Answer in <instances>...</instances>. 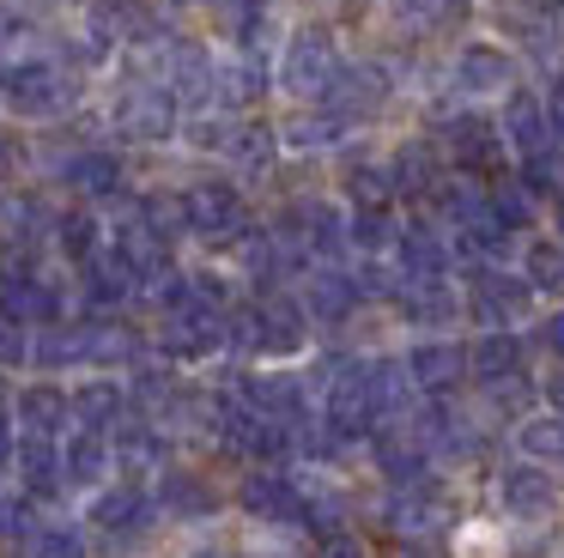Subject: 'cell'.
<instances>
[{
	"label": "cell",
	"instance_id": "cell-19",
	"mask_svg": "<svg viewBox=\"0 0 564 558\" xmlns=\"http://www.w3.org/2000/svg\"><path fill=\"white\" fill-rule=\"evenodd\" d=\"M13 455H19V425L0 407V485H13Z\"/></svg>",
	"mask_w": 564,
	"mask_h": 558
},
{
	"label": "cell",
	"instance_id": "cell-18",
	"mask_svg": "<svg viewBox=\"0 0 564 558\" xmlns=\"http://www.w3.org/2000/svg\"><path fill=\"white\" fill-rule=\"evenodd\" d=\"M176 558H256V552H249L243 540H231V534H225L219 522H213V528H195V534H188Z\"/></svg>",
	"mask_w": 564,
	"mask_h": 558
},
{
	"label": "cell",
	"instance_id": "cell-13",
	"mask_svg": "<svg viewBox=\"0 0 564 558\" xmlns=\"http://www.w3.org/2000/svg\"><path fill=\"white\" fill-rule=\"evenodd\" d=\"M62 480H67V497L74 504H86L91 492H104V485L116 480V449L104 431H67L62 437Z\"/></svg>",
	"mask_w": 564,
	"mask_h": 558
},
{
	"label": "cell",
	"instance_id": "cell-17",
	"mask_svg": "<svg viewBox=\"0 0 564 558\" xmlns=\"http://www.w3.org/2000/svg\"><path fill=\"white\" fill-rule=\"evenodd\" d=\"M503 552H510L503 522H462L455 528V558H503Z\"/></svg>",
	"mask_w": 564,
	"mask_h": 558
},
{
	"label": "cell",
	"instance_id": "cell-14",
	"mask_svg": "<svg viewBox=\"0 0 564 558\" xmlns=\"http://www.w3.org/2000/svg\"><path fill=\"white\" fill-rule=\"evenodd\" d=\"M498 133H503V146H510L516 164H522V158H540V152H546V140H552L546 97L528 92V85H516V92L498 104Z\"/></svg>",
	"mask_w": 564,
	"mask_h": 558
},
{
	"label": "cell",
	"instance_id": "cell-16",
	"mask_svg": "<svg viewBox=\"0 0 564 558\" xmlns=\"http://www.w3.org/2000/svg\"><path fill=\"white\" fill-rule=\"evenodd\" d=\"M43 36H50V31H43V19L25 7V0H0V61L37 49Z\"/></svg>",
	"mask_w": 564,
	"mask_h": 558
},
{
	"label": "cell",
	"instance_id": "cell-5",
	"mask_svg": "<svg viewBox=\"0 0 564 558\" xmlns=\"http://www.w3.org/2000/svg\"><path fill=\"white\" fill-rule=\"evenodd\" d=\"M479 12H486V0H377L370 19L401 49H431V43L467 36L479 24Z\"/></svg>",
	"mask_w": 564,
	"mask_h": 558
},
{
	"label": "cell",
	"instance_id": "cell-9",
	"mask_svg": "<svg viewBox=\"0 0 564 558\" xmlns=\"http://www.w3.org/2000/svg\"><path fill=\"white\" fill-rule=\"evenodd\" d=\"M237 509L261 528H310V504H304V473L292 468H243L237 480Z\"/></svg>",
	"mask_w": 564,
	"mask_h": 558
},
{
	"label": "cell",
	"instance_id": "cell-3",
	"mask_svg": "<svg viewBox=\"0 0 564 558\" xmlns=\"http://www.w3.org/2000/svg\"><path fill=\"white\" fill-rule=\"evenodd\" d=\"M437 79H443L449 104H474V109L503 104L522 85V49H510L498 31H467L443 49Z\"/></svg>",
	"mask_w": 564,
	"mask_h": 558
},
{
	"label": "cell",
	"instance_id": "cell-2",
	"mask_svg": "<svg viewBox=\"0 0 564 558\" xmlns=\"http://www.w3.org/2000/svg\"><path fill=\"white\" fill-rule=\"evenodd\" d=\"M352 49H346L340 24L322 12H292L280 36V55H273V97L280 104H322L334 92V79L346 73Z\"/></svg>",
	"mask_w": 564,
	"mask_h": 558
},
{
	"label": "cell",
	"instance_id": "cell-24",
	"mask_svg": "<svg viewBox=\"0 0 564 558\" xmlns=\"http://www.w3.org/2000/svg\"><path fill=\"white\" fill-rule=\"evenodd\" d=\"M268 558H297V552H268Z\"/></svg>",
	"mask_w": 564,
	"mask_h": 558
},
{
	"label": "cell",
	"instance_id": "cell-8",
	"mask_svg": "<svg viewBox=\"0 0 564 558\" xmlns=\"http://www.w3.org/2000/svg\"><path fill=\"white\" fill-rule=\"evenodd\" d=\"M292 291H297V303H304V315L316 322V334H346L370 303L365 286H358V273H352V261H316Z\"/></svg>",
	"mask_w": 564,
	"mask_h": 558
},
{
	"label": "cell",
	"instance_id": "cell-20",
	"mask_svg": "<svg viewBox=\"0 0 564 558\" xmlns=\"http://www.w3.org/2000/svg\"><path fill=\"white\" fill-rule=\"evenodd\" d=\"M316 558H370V552H365V540H358L352 528H334V534H322V552Z\"/></svg>",
	"mask_w": 564,
	"mask_h": 558
},
{
	"label": "cell",
	"instance_id": "cell-21",
	"mask_svg": "<svg viewBox=\"0 0 564 558\" xmlns=\"http://www.w3.org/2000/svg\"><path fill=\"white\" fill-rule=\"evenodd\" d=\"M534 340H540V346L552 352V358H564V310H546V315H540Z\"/></svg>",
	"mask_w": 564,
	"mask_h": 558
},
{
	"label": "cell",
	"instance_id": "cell-1",
	"mask_svg": "<svg viewBox=\"0 0 564 558\" xmlns=\"http://www.w3.org/2000/svg\"><path fill=\"white\" fill-rule=\"evenodd\" d=\"M86 97L91 79L55 49V36L0 61V116L19 121V128H62L67 116L86 109Z\"/></svg>",
	"mask_w": 564,
	"mask_h": 558
},
{
	"label": "cell",
	"instance_id": "cell-7",
	"mask_svg": "<svg viewBox=\"0 0 564 558\" xmlns=\"http://www.w3.org/2000/svg\"><path fill=\"white\" fill-rule=\"evenodd\" d=\"M401 364H406V376H413L419 400H462L467 388H474L462 334H413L401 346Z\"/></svg>",
	"mask_w": 564,
	"mask_h": 558
},
{
	"label": "cell",
	"instance_id": "cell-11",
	"mask_svg": "<svg viewBox=\"0 0 564 558\" xmlns=\"http://www.w3.org/2000/svg\"><path fill=\"white\" fill-rule=\"evenodd\" d=\"M13 425L25 437H67L74 431V395H67V376H37L25 371L13 383V400H7Z\"/></svg>",
	"mask_w": 564,
	"mask_h": 558
},
{
	"label": "cell",
	"instance_id": "cell-10",
	"mask_svg": "<svg viewBox=\"0 0 564 558\" xmlns=\"http://www.w3.org/2000/svg\"><path fill=\"white\" fill-rule=\"evenodd\" d=\"M491 497H498V516L516 522V528H540V522L558 516V480H552V468H534L522 455H510L498 468Z\"/></svg>",
	"mask_w": 564,
	"mask_h": 558
},
{
	"label": "cell",
	"instance_id": "cell-22",
	"mask_svg": "<svg viewBox=\"0 0 564 558\" xmlns=\"http://www.w3.org/2000/svg\"><path fill=\"white\" fill-rule=\"evenodd\" d=\"M31 12H37V19H79V12L91 7V0H25Z\"/></svg>",
	"mask_w": 564,
	"mask_h": 558
},
{
	"label": "cell",
	"instance_id": "cell-12",
	"mask_svg": "<svg viewBox=\"0 0 564 558\" xmlns=\"http://www.w3.org/2000/svg\"><path fill=\"white\" fill-rule=\"evenodd\" d=\"M67 395H74V425L79 431L110 437L116 425L134 412V395H128L122 371H79V376H67Z\"/></svg>",
	"mask_w": 564,
	"mask_h": 558
},
{
	"label": "cell",
	"instance_id": "cell-6",
	"mask_svg": "<svg viewBox=\"0 0 564 558\" xmlns=\"http://www.w3.org/2000/svg\"><path fill=\"white\" fill-rule=\"evenodd\" d=\"M152 497H159V516L176 522V528H188V534L213 528V522H219V509H225V492L213 485V473L195 468L188 455L164 461V468L152 473Z\"/></svg>",
	"mask_w": 564,
	"mask_h": 558
},
{
	"label": "cell",
	"instance_id": "cell-23",
	"mask_svg": "<svg viewBox=\"0 0 564 558\" xmlns=\"http://www.w3.org/2000/svg\"><path fill=\"white\" fill-rule=\"evenodd\" d=\"M334 7H340V12H370L377 0H334Z\"/></svg>",
	"mask_w": 564,
	"mask_h": 558
},
{
	"label": "cell",
	"instance_id": "cell-15",
	"mask_svg": "<svg viewBox=\"0 0 564 558\" xmlns=\"http://www.w3.org/2000/svg\"><path fill=\"white\" fill-rule=\"evenodd\" d=\"M510 449L534 468H564V412L558 407H534L510 425Z\"/></svg>",
	"mask_w": 564,
	"mask_h": 558
},
{
	"label": "cell",
	"instance_id": "cell-4",
	"mask_svg": "<svg viewBox=\"0 0 564 558\" xmlns=\"http://www.w3.org/2000/svg\"><path fill=\"white\" fill-rule=\"evenodd\" d=\"M79 522L91 528V546H147L164 516H159V497H152L147 480L116 473L104 492H91L79 504Z\"/></svg>",
	"mask_w": 564,
	"mask_h": 558
}]
</instances>
